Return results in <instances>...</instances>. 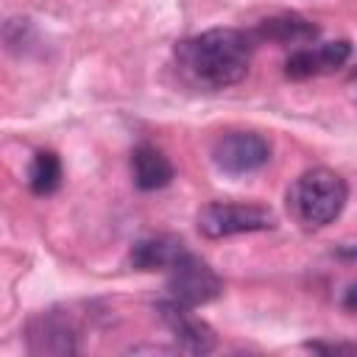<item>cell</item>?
Instances as JSON below:
<instances>
[{
    "instance_id": "6da1fadb",
    "label": "cell",
    "mask_w": 357,
    "mask_h": 357,
    "mask_svg": "<svg viewBox=\"0 0 357 357\" xmlns=\"http://www.w3.org/2000/svg\"><path fill=\"white\" fill-rule=\"evenodd\" d=\"M254 53V36L237 28H209L176 42L178 73L201 89H226L245 78Z\"/></svg>"
},
{
    "instance_id": "7a4b0ae2",
    "label": "cell",
    "mask_w": 357,
    "mask_h": 357,
    "mask_svg": "<svg viewBox=\"0 0 357 357\" xmlns=\"http://www.w3.org/2000/svg\"><path fill=\"white\" fill-rule=\"evenodd\" d=\"M346 198L349 187L340 173L329 167H310L290 184L287 209L298 226L324 229L343 212Z\"/></svg>"
},
{
    "instance_id": "3957f363",
    "label": "cell",
    "mask_w": 357,
    "mask_h": 357,
    "mask_svg": "<svg viewBox=\"0 0 357 357\" xmlns=\"http://www.w3.org/2000/svg\"><path fill=\"white\" fill-rule=\"evenodd\" d=\"M198 231L209 240L231 237V234H251V231H268L276 226V215L262 204H240V201H212L201 206Z\"/></svg>"
},
{
    "instance_id": "277c9868",
    "label": "cell",
    "mask_w": 357,
    "mask_h": 357,
    "mask_svg": "<svg viewBox=\"0 0 357 357\" xmlns=\"http://www.w3.org/2000/svg\"><path fill=\"white\" fill-rule=\"evenodd\" d=\"M220 293H223L220 276L209 268V262H204L192 251H187L167 271V298H173L178 304L201 307V304L215 301Z\"/></svg>"
},
{
    "instance_id": "5b68a950",
    "label": "cell",
    "mask_w": 357,
    "mask_h": 357,
    "mask_svg": "<svg viewBox=\"0 0 357 357\" xmlns=\"http://www.w3.org/2000/svg\"><path fill=\"white\" fill-rule=\"evenodd\" d=\"M271 159V142L257 131H226L212 145V162L229 176L259 170Z\"/></svg>"
},
{
    "instance_id": "8992f818",
    "label": "cell",
    "mask_w": 357,
    "mask_h": 357,
    "mask_svg": "<svg viewBox=\"0 0 357 357\" xmlns=\"http://www.w3.org/2000/svg\"><path fill=\"white\" fill-rule=\"evenodd\" d=\"M195 307H187V304H178L173 298H165L156 304V312L162 318V324L170 329V335L176 337V346L187 354H209L218 343L215 337V329L198 318L192 312Z\"/></svg>"
},
{
    "instance_id": "52a82bcc",
    "label": "cell",
    "mask_w": 357,
    "mask_h": 357,
    "mask_svg": "<svg viewBox=\"0 0 357 357\" xmlns=\"http://www.w3.org/2000/svg\"><path fill=\"white\" fill-rule=\"evenodd\" d=\"M28 351L31 354H75L78 329L67 312L47 310L28 321Z\"/></svg>"
},
{
    "instance_id": "ba28073f",
    "label": "cell",
    "mask_w": 357,
    "mask_h": 357,
    "mask_svg": "<svg viewBox=\"0 0 357 357\" xmlns=\"http://www.w3.org/2000/svg\"><path fill=\"white\" fill-rule=\"evenodd\" d=\"M351 56V42L349 39H335V42H321V45H307V47H296L287 61H284V73L293 81H304L312 75H324L332 73L337 67H343Z\"/></svg>"
},
{
    "instance_id": "9c48e42d",
    "label": "cell",
    "mask_w": 357,
    "mask_h": 357,
    "mask_svg": "<svg viewBox=\"0 0 357 357\" xmlns=\"http://www.w3.org/2000/svg\"><path fill=\"white\" fill-rule=\"evenodd\" d=\"M187 243L176 234H153L145 240H137L131 245L128 262L134 271H170L184 254H187Z\"/></svg>"
},
{
    "instance_id": "30bf717a",
    "label": "cell",
    "mask_w": 357,
    "mask_h": 357,
    "mask_svg": "<svg viewBox=\"0 0 357 357\" xmlns=\"http://www.w3.org/2000/svg\"><path fill=\"white\" fill-rule=\"evenodd\" d=\"M131 176L139 190L151 192V190L167 187L176 170H173V162L165 156V151H159L156 145H139L131 153Z\"/></svg>"
},
{
    "instance_id": "8fae6325",
    "label": "cell",
    "mask_w": 357,
    "mask_h": 357,
    "mask_svg": "<svg viewBox=\"0 0 357 357\" xmlns=\"http://www.w3.org/2000/svg\"><path fill=\"white\" fill-rule=\"evenodd\" d=\"M254 39H273L282 45H307L318 36V28L307 20H301L298 14H282L273 20H265L254 33Z\"/></svg>"
},
{
    "instance_id": "7c38bea8",
    "label": "cell",
    "mask_w": 357,
    "mask_h": 357,
    "mask_svg": "<svg viewBox=\"0 0 357 357\" xmlns=\"http://www.w3.org/2000/svg\"><path fill=\"white\" fill-rule=\"evenodd\" d=\"M28 187L36 195H53L61 187V159L53 151H36L28 165Z\"/></svg>"
},
{
    "instance_id": "4fadbf2b",
    "label": "cell",
    "mask_w": 357,
    "mask_h": 357,
    "mask_svg": "<svg viewBox=\"0 0 357 357\" xmlns=\"http://www.w3.org/2000/svg\"><path fill=\"white\" fill-rule=\"evenodd\" d=\"M340 301H343V307H346V310H351V312H357V284H349Z\"/></svg>"
},
{
    "instance_id": "5bb4252c",
    "label": "cell",
    "mask_w": 357,
    "mask_h": 357,
    "mask_svg": "<svg viewBox=\"0 0 357 357\" xmlns=\"http://www.w3.org/2000/svg\"><path fill=\"white\" fill-rule=\"evenodd\" d=\"M337 257H346V259H357V245H343V248H337Z\"/></svg>"
},
{
    "instance_id": "9a60e30c",
    "label": "cell",
    "mask_w": 357,
    "mask_h": 357,
    "mask_svg": "<svg viewBox=\"0 0 357 357\" xmlns=\"http://www.w3.org/2000/svg\"><path fill=\"white\" fill-rule=\"evenodd\" d=\"M351 86H354V95H357V73H354V78H351Z\"/></svg>"
}]
</instances>
